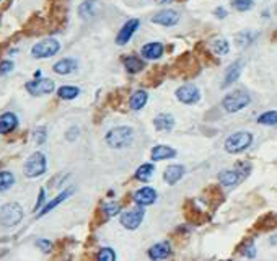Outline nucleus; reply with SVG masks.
I'll list each match as a JSON object with an SVG mask.
<instances>
[{
	"mask_svg": "<svg viewBox=\"0 0 277 261\" xmlns=\"http://www.w3.org/2000/svg\"><path fill=\"white\" fill-rule=\"evenodd\" d=\"M241 181V175L238 170H223L219 173V183L223 186H235Z\"/></svg>",
	"mask_w": 277,
	"mask_h": 261,
	"instance_id": "nucleus-21",
	"label": "nucleus"
},
{
	"mask_svg": "<svg viewBox=\"0 0 277 261\" xmlns=\"http://www.w3.org/2000/svg\"><path fill=\"white\" fill-rule=\"evenodd\" d=\"M134 201L138 206H150L157 201V191L150 186H144L134 194Z\"/></svg>",
	"mask_w": 277,
	"mask_h": 261,
	"instance_id": "nucleus-11",
	"label": "nucleus"
},
{
	"mask_svg": "<svg viewBox=\"0 0 277 261\" xmlns=\"http://www.w3.org/2000/svg\"><path fill=\"white\" fill-rule=\"evenodd\" d=\"M259 124H266V126H275L277 124V111H267V113H262L258 117Z\"/></svg>",
	"mask_w": 277,
	"mask_h": 261,
	"instance_id": "nucleus-30",
	"label": "nucleus"
},
{
	"mask_svg": "<svg viewBox=\"0 0 277 261\" xmlns=\"http://www.w3.org/2000/svg\"><path fill=\"white\" fill-rule=\"evenodd\" d=\"M184 172H186V170H184L183 165H170L165 170L163 180L167 181L168 185H176V183L184 176Z\"/></svg>",
	"mask_w": 277,
	"mask_h": 261,
	"instance_id": "nucleus-16",
	"label": "nucleus"
},
{
	"mask_svg": "<svg viewBox=\"0 0 277 261\" xmlns=\"http://www.w3.org/2000/svg\"><path fill=\"white\" fill-rule=\"evenodd\" d=\"M23 207L18 202H7L0 207V224L4 227H15L23 220Z\"/></svg>",
	"mask_w": 277,
	"mask_h": 261,
	"instance_id": "nucleus-2",
	"label": "nucleus"
},
{
	"mask_svg": "<svg viewBox=\"0 0 277 261\" xmlns=\"http://www.w3.org/2000/svg\"><path fill=\"white\" fill-rule=\"evenodd\" d=\"M80 95V88L78 87H70V85H64L57 90V96L62 98V100H74Z\"/></svg>",
	"mask_w": 277,
	"mask_h": 261,
	"instance_id": "nucleus-28",
	"label": "nucleus"
},
{
	"mask_svg": "<svg viewBox=\"0 0 277 261\" xmlns=\"http://www.w3.org/2000/svg\"><path fill=\"white\" fill-rule=\"evenodd\" d=\"M154 126L157 130H165V133H170L171 129L175 127V117L168 114V113H162L157 114L154 119Z\"/></svg>",
	"mask_w": 277,
	"mask_h": 261,
	"instance_id": "nucleus-20",
	"label": "nucleus"
},
{
	"mask_svg": "<svg viewBox=\"0 0 277 261\" xmlns=\"http://www.w3.org/2000/svg\"><path fill=\"white\" fill-rule=\"evenodd\" d=\"M96 259L98 261H114L116 253L113 251V248H101V250L96 253Z\"/></svg>",
	"mask_w": 277,
	"mask_h": 261,
	"instance_id": "nucleus-33",
	"label": "nucleus"
},
{
	"mask_svg": "<svg viewBox=\"0 0 277 261\" xmlns=\"http://www.w3.org/2000/svg\"><path fill=\"white\" fill-rule=\"evenodd\" d=\"M101 211L104 212L106 217H114V215L119 214L121 211V204L119 202H108V204H104Z\"/></svg>",
	"mask_w": 277,
	"mask_h": 261,
	"instance_id": "nucleus-32",
	"label": "nucleus"
},
{
	"mask_svg": "<svg viewBox=\"0 0 277 261\" xmlns=\"http://www.w3.org/2000/svg\"><path fill=\"white\" fill-rule=\"evenodd\" d=\"M212 48L215 51V54L225 56V54H228V51H230V44H228L227 39H215L214 44H212Z\"/></svg>",
	"mask_w": 277,
	"mask_h": 261,
	"instance_id": "nucleus-31",
	"label": "nucleus"
},
{
	"mask_svg": "<svg viewBox=\"0 0 277 261\" xmlns=\"http://www.w3.org/2000/svg\"><path fill=\"white\" fill-rule=\"evenodd\" d=\"M163 51H165V48H163V44L162 43H147V44H144L142 46V49H141V52H142V56L145 57V59H149V61H157V59H160L162 56H163Z\"/></svg>",
	"mask_w": 277,
	"mask_h": 261,
	"instance_id": "nucleus-14",
	"label": "nucleus"
},
{
	"mask_svg": "<svg viewBox=\"0 0 277 261\" xmlns=\"http://www.w3.org/2000/svg\"><path fill=\"white\" fill-rule=\"evenodd\" d=\"M256 248H254V243H253V240H248V241H245V245H243V250H241V253L245 254V256H248V258H253L254 254H256Z\"/></svg>",
	"mask_w": 277,
	"mask_h": 261,
	"instance_id": "nucleus-36",
	"label": "nucleus"
},
{
	"mask_svg": "<svg viewBox=\"0 0 277 261\" xmlns=\"http://www.w3.org/2000/svg\"><path fill=\"white\" fill-rule=\"evenodd\" d=\"M240 74H241V62L236 61V62H233L227 69V72H225V80H223L222 87L225 88V87H230L232 83H235L240 78Z\"/></svg>",
	"mask_w": 277,
	"mask_h": 261,
	"instance_id": "nucleus-22",
	"label": "nucleus"
},
{
	"mask_svg": "<svg viewBox=\"0 0 277 261\" xmlns=\"http://www.w3.org/2000/svg\"><path fill=\"white\" fill-rule=\"evenodd\" d=\"M25 88L33 96H43V95L52 93L56 88V85L51 78H38V80H31V82L26 83Z\"/></svg>",
	"mask_w": 277,
	"mask_h": 261,
	"instance_id": "nucleus-7",
	"label": "nucleus"
},
{
	"mask_svg": "<svg viewBox=\"0 0 277 261\" xmlns=\"http://www.w3.org/2000/svg\"><path fill=\"white\" fill-rule=\"evenodd\" d=\"M271 243H272V245L277 243V235H274V238H271Z\"/></svg>",
	"mask_w": 277,
	"mask_h": 261,
	"instance_id": "nucleus-43",
	"label": "nucleus"
},
{
	"mask_svg": "<svg viewBox=\"0 0 277 261\" xmlns=\"http://www.w3.org/2000/svg\"><path fill=\"white\" fill-rule=\"evenodd\" d=\"M138 25H141V22H138L137 18H135V20H129V22L119 30V33H117V36H116V44L124 46L126 43H129V39L132 38V35L137 31Z\"/></svg>",
	"mask_w": 277,
	"mask_h": 261,
	"instance_id": "nucleus-10",
	"label": "nucleus"
},
{
	"mask_svg": "<svg viewBox=\"0 0 277 261\" xmlns=\"http://www.w3.org/2000/svg\"><path fill=\"white\" fill-rule=\"evenodd\" d=\"M77 65L78 64H77L75 59L65 57V59H61V61H57L54 64V67H52V70L59 75H69V74H72V72L77 70Z\"/></svg>",
	"mask_w": 277,
	"mask_h": 261,
	"instance_id": "nucleus-17",
	"label": "nucleus"
},
{
	"mask_svg": "<svg viewBox=\"0 0 277 261\" xmlns=\"http://www.w3.org/2000/svg\"><path fill=\"white\" fill-rule=\"evenodd\" d=\"M152 22L162 26H175L178 22H180V15L175 10H162L160 13L152 18Z\"/></svg>",
	"mask_w": 277,
	"mask_h": 261,
	"instance_id": "nucleus-13",
	"label": "nucleus"
},
{
	"mask_svg": "<svg viewBox=\"0 0 277 261\" xmlns=\"http://www.w3.org/2000/svg\"><path fill=\"white\" fill-rule=\"evenodd\" d=\"M171 254V246L168 241H160V243H155L154 246L149 250V256L152 259H165Z\"/></svg>",
	"mask_w": 277,
	"mask_h": 261,
	"instance_id": "nucleus-19",
	"label": "nucleus"
},
{
	"mask_svg": "<svg viewBox=\"0 0 277 261\" xmlns=\"http://www.w3.org/2000/svg\"><path fill=\"white\" fill-rule=\"evenodd\" d=\"M277 227V215L275 214H266L264 217H261L256 224V228L259 230H271V228Z\"/></svg>",
	"mask_w": 277,
	"mask_h": 261,
	"instance_id": "nucleus-27",
	"label": "nucleus"
},
{
	"mask_svg": "<svg viewBox=\"0 0 277 261\" xmlns=\"http://www.w3.org/2000/svg\"><path fill=\"white\" fill-rule=\"evenodd\" d=\"M44 199H46V191L41 188V191H39V199H38V202H36V206H35V211H39V207L43 206V202H44Z\"/></svg>",
	"mask_w": 277,
	"mask_h": 261,
	"instance_id": "nucleus-41",
	"label": "nucleus"
},
{
	"mask_svg": "<svg viewBox=\"0 0 277 261\" xmlns=\"http://www.w3.org/2000/svg\"><path fill=\"white\" fill-rule=\"evenodd\" d=\"M144 215L145 212L142 207H135L132 211H126L121 215V224L122 227H126L127 230H135V228L142 224Z\"/></svg>",
	"mask_w": 277,
	"mask_h": 261,
	"instance_id": "nucleus-9",
	"label": "nucleus"
},
{
	"mask_svg": "<svg viewBox=\"0 0 277 261\" xmlns=\"http://www.w3.org/2000/svg\"><path fill=\"white\" fill-rule=\"evenodd\" d=\"M233 9L238 12H246L253 7V0H233L232 2Z\"/></svg>",
	"mask_w": 277,
	"mask_h": 261,
	"instance_id": "nucleus-35",
	"label": "nucleus"
},
{
	"mask_svg": "<svg viewBox=\"0 0 277 261\" xmlns=\"http://www.w3.org/2000/svg\"><path fill=\"white\" fill-rule=\"evenodd\" d=\"M46 139H48V133H46V129L44 127H38L36 130H35V141H36V144H44L46 142Z\"/></svg>",
	"mask_w": 277,
	"mask_h": 261,
	"instance_id": "nucleus-38",
	"label": "nucleus"
},
{
	"mask_svg": "<svg viewBox=\"0 0 277 261\" xmlns=\"http://www.w3.org/2000/svg\"><path fill=\"white\" fill-rule=\"evenodd\" d=\"M249 101H251V98H249L248 93L245 91H232V93H228L225 98L222 100V106L223 109L227 111V113H236V111H240L243 108H246Z\"/></svg>",
	"mask_w": 277,
	"mask_h": 261,
	"instance_id": "nucleus-5",
	"label": "nucleus"
},
{
	"mask_svg": "<svg viewBox=\"0 0 277 261\" xmlns=\"http://www.w3.org/2000/svg\"><path fill=\"white\" fill-rule=\"evenodd\" d=\"M72 193H74V188H67V189H64L62 193H59L57 196L52 201H49L48 204L46 206H43L41 207V211L38 212V217H43V215H46V214H49L52 209H56L59 204H62V202L67 199V198H70L72 196Z\"/></svg>",
	"mask_w": 277,
	"mask_h": 261,
	"instance_id": "nucleus-12",
	"label": "nucleus"
},
{
	"mask_svg": "<svg viewBox=\"0 0 277 261\" xmlns=\"http://www.w3.org/2000/svg\"><path fill=\"white\" fill-rule=\"evenodd\" d=\"M46 170H48V160H46V155L43 152L31 154L23 165V173L28 178H38V176L46 173Z\"/></svg>",
	"mask_w": 277,
	"mask_h": 261,
	"instance_id": "nucleus-3",
	"label": "nucleus"
},
{
	"mask_svg": "<svg viewBox=\"0 0 277 261\" xmlns=\"http://www.w3.org/2000/svg\"><path fill=\"white\" fill-rule=\"evenodd\" d=\"M214 13L217 15V18H225V17H227V10H225V9H222V7H220V9H217Z\"/></svg>",
	"mask_w": 277,
	"mask_h": 261,
	"instance_id": "nucleus-42",
	"label": "nucleus"
},
{
	"mask_svg": "<svg viewBox=\"0 0 277 261\" xmlns=\"http://www.w3.org/2000/svg\"><path fill=\"white\" fill-rule=\"evenodd\" d=\"M96 10H98L96 0H85V2L78 7V15H80L83 20H90L96 15Z\"/></svg>",
	"mask_w": 277,
	"mask_h": 261,
	"instance_id": "nucleus-24",
	"label": "nucleus"
},
{
	"mask_svg": "<svg viewBox=\"0 0 277 261\" xmlns=\"http://www.w3.org/2000/svg\"><path fill=\"white\" fill-rule=\"evenodd\" d=\"M258 36V33H251V31H245V33H241V35L238 36V44L240 46H248V44H251L254 41V38Z\"/></svg>",
	"mask_w": 277,
	"mask_h": 261,
	"instance_id": "nucleus-34",
	"label": "nucleus"
},
{
	"mask_svg": "<svg viewBox=\"0 0 277 261\" xmlns=\"http://www.w3.org/2000/svg\"><path fill=\"white\" fill-rule=\"evenodd\" d=\"M150 157H152V160H155V162L168 160V159L176 157V150L171 149L170 146H155L154 149H152Z\"/></svg>",
	"mask_w": 277,
	"mask_h": 261,
	"instance_id": "nucleus-18",
	"label": "nucleus"
},
{
	"mask_svg": "<svg viewBox=\"0 0 277 261\" xmlns=\"http://www.w3.org/2000/svg\"><path fill=\"white\" fill-rule=\"evenodd\" d=\"M122 62H124V67H126L130 74H137V72H141L145 67L144 61H141V59L135 56H126L122 59Z\"/></svg>",
	"mask_w": 277,
	"mask_h": 261,
	"instance_id": "nucleus-25",
	"label": "nucleus"
},
{
	"mask_svg": "<svg viewBox=\"0 0 277 261\" xmlns=\"http://www.w3.org/2000/svg\"><path fill=\"white\" fill-rule=\"evenodd\" d=\"M176 98L184 104H194L201 100V91L194 83H184L176 90Z\"/></svg>",
	"mask_w": 277,
	"mask_h": 261,
	"instance_id": "nucleus-8",
	"label": "nucleus"
},
{
	"mask_svg": "<svg viewBox=\"0 0 277 261\" xmlns=\"http://www.w3.org/2000/svg\"><path fill=\"white\" fill-rule=\"evenodd\" d=\"M36 246H38L41 251L49 253V251L52 250V241L46 240V238H38V240H36Z\"/></svg>",
	"mask_w": 277,
	"mask_h": 261,
	"instance_id": "nucleus-37",
	"label": "nucleus"
},
{
	"mask_svg": "<svg viewBox=\"0 0 277 261\" xmlns=\"http://www.w3.org/2000/svg\"><path fill=\"white\" fill-rule=\"evenodd\" d=\"M13 70V62L12 61H2L0 62V75H7Z\"/></svg>",
	"mask_w": 277,
	"mask_h": 261,
	"instance_id": "nucleus-39",
	"label": "nucleus"
},
{
	"mask_svg": "<svg viewBox=\"0 0 277 261\" xmlns=\"http://www.w3.org/2000/svg\"><path fill=\"white\" fill-rule=\"evenodd\" d=\"M149 101V93L145 90H135L132 95H130L129 98V106L138 111V109H142L145 106V103Z\"/></svg>",
	"mask_w": 277,
	"mask_h": 261,
	"instance_id": "nucleus-23",
	"label": "nucleus"
},
{
	"mask_svg": "<svg viewBox=\"0 0 277 261\" xmlns=\"http://www.w3.org/2000/svg\"><path fill=\"white\" fill-rule=\"evenodd\" d=\"M104 141L109 147L113 149H122L130 146V142L134 141V129L129 126H119L111 129L104 137Z\"/></svg>",
	"mask_w": 277,
	"mask_h": 261,
	"instance_id": "nucleus-1",
	"label": "nucleus"
},
{
	"mask_svg": "<svg viewBox=\"0 0 277 261\" xmlns=\"http://www.w3.org/2000/svg\"><path fill=\"white\" fill-rule=\"evenodd\" d=\"M18 126V117L12 111H7L0 116V134H10Z\"/></svg>",
	"mask_w": 277,
	"mask_h": 261,
	"instance_id": "nucleus-15",
	"label": "nucleus"
},
{
	"mask_svg": "<svg viewBox=\"0 0 277 261\" xmlns=\"http://www.w3.org/2000/svg\"><path fill=\"white\" fill-rule=\"evenodd\" d=\"M78 136H80V129H78L77 126H72V127L67 130V134H65V139L70 141V142H74Z\"/></svg>",
	"mask_w": 277,
	"mask_h": 261,
	"instance_id": "nucleus-40",
	"label": "nucleus"
},
{
	"mask_svg": "<svg viewBox=\"0 0 277 261\" xmlns=\"http://www.w3.org/2000/svg\"><path fill=\"white\" fill-rule=\"evenodd\" d=\"M253 142V134L248 130H240L235 133L225 141V150L228 154H240L243 150H246Z\"/></svg>",
	"mask_w": 277,
	"mask_h": 261,
	"instance_id": "nucleus-4",
	"label": "nucleus"
},
{
	"mask_svg": "<svg viewBox=\"0 0 277 261\" xmlns=\"http://www.w3.org/2000/svg\"><path fill=\"white\" fill-rule=\"evenodd\" d=\"M59 51H61V43L54 38H48V39H43V41H38L33 46L31 56L35 59H48L56 56Z\"/></svg>",
	"mask_w": 277,
	"mask_h": 261,
	"instance_id": "nucleus-6",
	"label": "nucleus"
},
{
	"mask_svg": "<svg viewBox=\"0 0 277 261\" xmlns=\"http://www.w3.org/2000/svg\"><path fill=\"white\" fill-rule=\"evenodd\" d=\"M15 185V175L12 172H0V191H9V189Z\"/></svg>",
	"mask_w": 277,
	"mask_h": 261,
	"instance_id": "nucleus-29",
	"label": "nucleus"
},
{
	"mask_svg": "<svg viewBox=\"0 0 277 261\" xmlns=\"http://www.w3.org/2000/svg\"><path fill=\"white\" fill-rule=\"evenodd\" d=\"M154 172H155V168L152 163H144V165H141L137 170H135V180L138 181H149L152 180V176H154Z\"/></svg>",
	"mask_w": 277,
	"mask_h": 261,
	"instance_id": "nucleus-26",
	"label": "nucleus"
},
{
	"mask_svg": "<svg viewBox=\"0 0 277 261\" xmlns=\"http://www.w3.org/2000/svg\"><path fill=\"white\" fill-rule=\"evenodd\" d=\"M0 2H2V0H0Z\"/></svg>",
	"mask_w": 277,
	"mask_h": 261,
	"instance_id": "nucleus-44",
	"label": "nucleus"
}]
</instances>
